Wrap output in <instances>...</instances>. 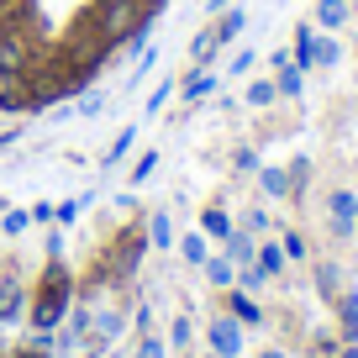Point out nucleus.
<instances>
[{
    "label": "nucleus",
    "mask_w": 358,
    "mask_h": 358,
    "mask_svg": "<svg viewBox=\"0 0 358 358\" xmlns=\"http://www.w3.org/2000/svg\"><path fill=\"white\" fill-rule=\"evenodd\" d=\"M164 0H95V32L101 37H122L132 27L153 22Z\"/></svg>",
    "instance_id": "nucleus-1"
},
{
    "label": "nucleus",
    "mask_w": 358,
    "mask_h": 358,
    "mask_svg": "<svg viewBox=\"0 0 358 358\" xmlns=\"http://www.w3.org/2000/svg\"><path fill=\"white\" fill-rule=\"evenodd\" d=\"M353 232H358V190L332 185V190H327V237H332V243H348Z\"/></svg>",
    "instance_id": "nucleus-2"
},
{
    "label": "nucleus",
    "mask_w": 358,
    "mask_h": 358,
    "mask_svg": "<svg viewBox=\"0 0 358 358\" xmlns=\"http://www.w3.org/2000/svg\"><path fill=\"white\" fill-rule=\"evenodd\" d=\"M64 311H69V280H64V268H53L43 295H37V306H32V327L37 332H53V327L64 322Z\"/></svg>",
    "instance_id": "nucleus-3"
},
{
    "label": "nucleus",
    "mask_w": 358,
    "mask_h": 358,
    "mask_svg": "<svg viewBox=\"0 0 358 358\" xmlns=\"http://www.w3.org/2000/svg\"><path fill=\"white\" fill-rule=\"evenodd\" d=\"M206 343H211L216 358H237L243 353V322H237V316H216V322L206 327Z\"/></svg>",
    "instance_id": "nucleus-4"
},
{
    "label": "nucleus",
    "mask_w": 358,
    "mask_h": 358,
    "mask_svg": "<svg viewBox=\"0 0 358 358\" xmlns=\"http://www.w3.org/2000/svg\"><path fill=\"white\" fill-rule=\"evenodd\" d=\"M258 190H264L268 201H290V195H295L290 169H280V164H258Z\"/></svg>",
    "instance_id": "nucleus-5"
},
{
    "label": "nucleus",
    "mask_w": 358,
    "mask_h": 358,
    "mask_svg": "<svg viewBox=\"0 0 358 358\" xmlns=\"http://www.w3.org/2000/svg\"><path fill=\"white\" fill-rule=\"evenodd\" d=\"M274 90H280V101H301V95H306V69L295 64V58L280 64V69H274Z\"/></svg>",
    "instance_id": "nucleus-6"
},
{
    "label": "nucleus",
    "mask_w": 358,
    "mask_h": 358,
    "mask_svg": "<svg viewBox=\"0 0 358 358\" xmlns=\"http://www.w3.org/2000/svg\"><path fill=\"white\" fill-rule=\"evenodd\" d=\"M216 85H222V74H216V69H206V64H201V69H195L190 79H185V85H179V95H185V101L195 106V101H206V95H211Z\"/></svg>",
    "instance_id": "nucleus-7"
},
{
    "label": "nucleus",
    "mask_w": 358,
    "mask_h": 358,
    "mask_svg": "<svg viewBox=\"0 0 358 358\" xmlns=\"http://www.w3.org/2000/svg\"><path fill=\"white\" fill-rule=\"evenodd\" d=\"M243 22H248V16H243V11H237V6H227V11H222V16H216V22H211V32H216V48H227V43H237V32H243Z\"/></svg>",
    "instance_id": "nucleus-8"
},
{
    "label": "nucleus",
    "mask_w": 358,
    "mask_h": 358,
    "mask_svg": "<svg viewBox=\"0 0 358 358\" xmlns=\"http://www.w3.org/2000/svg\"><path fill=\"white\" fill-rule=\"evenodd\" d=\"M316 37H322V32H316V27H295V43H290V58H295V64L306 69V74H311V58H316Z\"/></svg>",
    "instance_id": "nucleus-9"
},
{
    "label": "nucleus",
    "mask_w": 358,
    "mask_h": 358,
    "mask_svg": "<svg viewBox=\"0 0 358 358\" xmlns=\"http://www.w3.org/2000/svg\"><path fill=\"white\" fill-rule=\"evenodd\" d=\"M132 143H137V122H127V127H122V132H116V137H111V148H106V158H101V169H116V164H122V158H127V153H132Z\"/></svg>",
    "instance_id": "nucleus-10"
},
{
    "label": "nucleus",
    "mask_w": 358,
    "mask_h": 358,
    "mask_svg": "<svg viewBox=\"0 0 358 358\" xmlns=\"http://www.w3.org/2000/svg\"><path fill=\"white\" fill-rule=\"evenodd\" d=\"M253 264H258V274H264V280H274V274H285V248H280V243H258Z\"/></svg>",
    "instance_id": "nucleus-11"
},
{
    "label": "nucleus",
    "mask_w": 358,
    "mask_h": 358,
    "mask_svg": "<svg viewBox=\"0 0 358 358\" xmlns=\"http://www.w3.org/2000/svg\"><path fill=\"white\" fill-rule=\"evenodd\" d=\"M201 232L216 237V243H227V237H232V216H227L222 206H206V211H201Z\"/></svg>",
    "instance_id": "nucleus-12"
},
{
    "label": "nucleus",
    "mask_w": 358,
    "mask_h": 358,
    "mask_svg": "<svg viewBox=\"0 0 358 358\" xmlns=\"http://www.w3.org/2000/svg\"><path fill=\"white\" fill-rule=\"evenodd\" d=\"M253 253H258V243L243 232V227H232V237H227V258H232L237 268H248V264H253Z\"/></svg>",
    "instance_id": "nucleus-13"
},
{
    "label": "nucleus",
    "mask_w": 358,
    "mask_h": 358,
    "mask_svg": "<svg viewBox=\"0 0 358 358\" xmlns=\"http://www.w3.org/2000/svg\"><path fill=\"white\" fill-rule=\"evenodd\" d=\"M343 22H348V0H322L316 6V27L322 32H343Z\"/></svg>",
    "instance_id": "nucleus-14"
},
{
    "label": "nucleus",
    "mask_w": 358,
    "mask_h": 358,
    "mask_svg": "<svg viewBox=\"0 0 358 358\" xmlns=\"http://www.w3.org/2000/svg\"><path fill=\"white\" fill-rule=\"evenodd\" d=\"M201 268H206V280H211L216 290H232V280H237V264H232L227 253H222V258H206Z\"/></svg>",
    "instance_id": "nucleus-15"
},
{
    "label": "nucleus",
    "mask_w": 358,
    "mask_h": 358,
    "mask_svg": "<svg viewBox=\"0 0 358 358\" xmlns=\"http://www.w3.org/2000/svg\"><path fill=\"white\" fill-rule=\"evenodd\" d=\"M179 253H185V264L201 268L206 258H211V237H206V232H185V237H179Z\"/></svg>",
    "instance_id": "nucleus-16"
},
{
    "label": "nucleus",
    "mask_w": 358,
    "mask_h": 358,
    "mask_svg": "<svg viewBox=\"0 0 358 358\" xmlns=\"http://www.w3.org/2000/svg\"><path fill=\"white\" fill-rule=\"evenodd\" d=\"M22 306H27V295H22V285H0V322H16L22 316Z\"/></svg>",
    "instance_id": "nucleus-17"
},
{
    "label": "nucleus",
    "mask_w": 358,
    "mask_h": 358,
    "mask_svg": "<svg viewBox=\"0 0 358 358\" xmlns=\"http://www.w3.org/2000/svg\"><path fill=\"white\" fill-rule=\"evenodd\" d=\"M343 64V48H337V37L327 32V37H316V58H311V69H337Z\"/></svg>",
    "instance_id": "nucleus-18"
},
{
    "label": "nucleus",
    "mask_w": 358,
    "mask_h": 358,
    "mask_svg": "<svg viewBox=\"0 0 358 358\" xmlns=\"http://www.w3.org/2000/svg\"><path fill=\"white\" fill-rule=\"evenodd\" d=\"M243 101H248V106H274V101H280V90H274V79H264V74H258L253 85L243 90Z\"/></svg>",
    "instance_id": "nucleus-19"
},
{
    "label": "nucleus",
    "mask_w": 358,
    "mask_h": 358,
    "mask_svg": "<svg viewBox=\"0 0 358 358\" xmlns=\"http://www.w3.org/2000/svg\"><path fill=\"white\" fill-rule=\"evenodd\" d=\"M148 243L153 248H174V222H169V211H158L153 222H148Z\"/></svg>",
    "instance_id": "nucleus-20"
},
{
    "label": "nucleus",
    "mask_w": 358,
    "mask_h": 358,
    "mask_svg": "<svg viewBox=\"0 0 358 358\" xmlns=\"http://www.w3.org/2000/svg\"><path fill=\"white\" fill-rule=\"evenodd\" d=\"M211 53H216V32L206 27V32L190 43V64H195V69H201V64H211Z\"/></svg>",
    "instance_id": "nucleus-21"
},
{
    "label": "nucleus",
    "mask_w": 358,
    "mask_h": 358,
    "mask_svg": "<svg viewBox=\"0 0 358 358\" xmlns=\"http://www.w3.org/2000/svg\"><path fill=\"white\" fill-rule=\"evenodd\" d=\"M268 227H274V222H268V211H264V206H253V211H243V232H248V237H264Z\"/></svg>",
    "instance_id": "nucleus-22"
},
{
    "label": "nucleus",
    "mask_w": 358,
    "mask_h": 358,
    "mask_svg": "<svg viewBox=\"0 0 358 358\" xmlns=\"http://www.w3.org/2000/svg\"><path fill=\"white\" fill-rule=\"evenodd\" d=\"M101 106H106V90H85V95L74 101V116H95Z\"/></svg>",
    "instance_id": "nucleus-23"
},
{
    "label": "nucleus",
    "mask_w": 358,
    "mask_h": 358,
    "mask_svg": "<svg viewBox=\"0 0 358 358\" xmlns=\"http://www.w3.org/2000/svg\"><path fill=\"white\" fill-rule=\"evenodd\" d=\"M232 316H237V322H264V311H258L248 295H232Z\"/></svg>",
    "instance_id": "nucleus-24"
},
{
    "label": "nucleus",
    "mask_w": 358,
    "mask_h": 358,
    "mask_svg": "<svg viewBox=\"0 0 358 358\" xmlns=\"http://www.w3.org/2000/svg\"><path fill=\"white\" fill-rule=\"evenodd\" d=\"M137 358H169V348H164V337H153V332H143V343H137Z\"/></svg>",
    "instance_id": "nucleus-25"
},
{
    "label": "nucleus",
    "mask_w": 358,
    "mask_h": 358,
    "mask_svg": "<svg viewBox=\"0 0 358 358\" xmlns=\"http://www.w3.org/2000/svg\"><path fill=\"white\" fill-rule=\"evenodd\" d=\"M158 158H164L158 148H153V153H143V158H137V169H132V185H143V179L153 174V169H158Z\"/></svg>",
    "instance_id": "nucleus-26"
},
{
    "label": "nucleus",
    "mask_w": 358,
    "mask_h": 358,
    "mask_svg": "<svg viewBox=\"0 0 358 358\" xmlns=\"http://www.w3.org/2000/svg\"><path fill=\"white\" fill-rule=\"evenodd\" d=\"M280 248H285V258H301V264H306V237H301V232H285Z\"/></svg>",
    "instance_id": "nucleus-27"
},
{
    "label": "nucleus",
    "mask_w": 358,
    "mask_h": 358,
    "mask_svg": "<svg viewBox=\"0 0 358 358\" xmlns=\"http://www.w3.org/2000/svg\"><path fill=\"white\" fill-rule=\"evenodd\" d=\"M316 285H322V295H337V264H322V268H316Z\"/></svg>",
    "instance_id": "nucleus-28"
},
{
    "label": "nucleus",
    "mask_w": 358,
    "mask_h": 358,
    "mask_svg": "<svg viewBox=\"0 0 358 358\" xmlns=\"http://www.w3.org/2000/svg\"><path fill=\"white\" fill-rule=\"evenodd\" d=\"M27 227H32V211H11V216H6V232H11V237H22Z\"/></svg>",
    "instance_id": "nucleus-29"
},
{
    "label": "nucleus",
    "mask_w": 358,
    "mask_h": 358,
    "mask_svg": "<svg viewBox=\"0 0 358 358\" xmlns=\"http://www.w3.org/2000/svg\"><path fill=\"white\" fill-rule=\"evenodd\" d=\"M169 95H174V79H164V85H158V90H153V95H148V116H153V111H158V106H164V101H169Z\"/></svg>",
    "instance_id": "nucleus-30"
},
{
    "label": "nucleus",
    "mask_w": 358,
    "mask_h": 358,
    "mask_svg": "<svg viewBox=\"0 0 358 358\" xmlns=\"http://www.w3.org/2000/svg\"><path fill=\"white\" fill-rule=\"evenodd\" d=\"M174 348H190V322H185V316L174 322Z\"/></svg>",
    "instance_id": "nucleus-31"
},
{
    "label": "nucleus",
    "mask_w": 358,
    "mask_h": 358,
    "mask_svg": "<svg viewBox=\"0 0 358 358\" xmlns=\"http://www.w3.org/2000/svg\"><path fill=\"white\" fill-rule=\"evenodd\" d=\"M237 169H243V174H258V158H253V153L243 148V153H237Z\"/></svg>",
    "instance_id": "nucleus-32"
},
{
    "label": "nucleus",
    "mask_w": 358,
    "mask_h": 358,
    "mask_svg": "<svg viewBox=\"0 0 358 358\" xmlns=\"http://www.w3.org/2000/svg\"><path fill=\"white\" fill-rule=\"evenodd\" d=\"M201 6H206V11H211V16H216V11H227L232 0H201Z\"/></svg>",
    "instance_id": "nucleus-33"
},
{
    "label": "nucleus",
    "mask_w": 358,
    "mask_h": 358,
    "mask_svg": "<svg viewBox=\"0 0 358 358\" xmlns=\"http://www.w3.org/2000/svg\"><path fill=\"white\" fill-rule=\"evenodd\" d=\"M332 358H358V348H343V353H332Z\"/></svg>",
    "instance_id": "nucleus-34"
},
{
    "label": "nucleus",
    "mask_w": 358,
    "mask_h": 358,
    "mask_svg": "<svg viewBox=\"0 0 358 358\" xmlns=\"http://www.w3.org/2000/svg\"><path fill=\"white\" fill-rule=\"evenodd\" d=\"M258 358H285V353H280V348H268V353H258Z\"/></svg>",
    "instance_id": "nucleus-35"
},
{
    "label": "nucleus",
    "mask_w": 358,
    "mask_h": 358,
    "mask_svg": "<svg viewBox=\"0 0 358 358\" xmlns=\"http://www.w3.org/2000/svg\"><path fill=\"white\" fill-rule=\"evenodd\" d=\"M16 358H43V353H16Z\"/></svg>",
    "instance_id": "nucleus-36"
},
{
    "label": "nucleus",
    "mask_w": 358,
    "mask_h": 358,
    "mask_svg": "<svg viewBox=\"0 0 358 358\" xmlns=\"http://www.w3.org/2000/svg\"><path fill=\"white\" fill-rule=\"evenodd\" d=\"M211 358H216V353H211Z\"/></svg>",
    "instance_id": "nucleus-37"
}]
</instances>
